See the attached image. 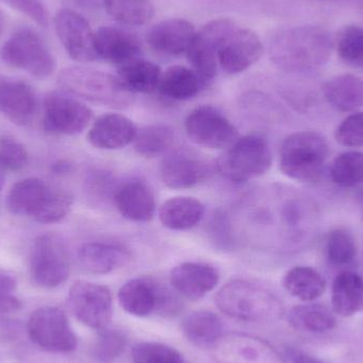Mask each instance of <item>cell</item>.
Here are the masks:
<instances>
[{
  "label": "cell",
  "mask_w": 363,
  "mask_h": 363,
  "mask_svg": "<svg viewBox=\"0 0 363 363\" xmlns=\"http://www.w3.org/2000/svg\"><path fill=\"white\" fill-rule=\"evenodd\" d=\"M333 43L323 28L296 26L279 30L271 38L269 55L273 63L287 72H307L328 63Z\"/></svg>",
  "instance_id": "cell-1"
},
{
  "label": "cell",
  "mask_w": 363,
  "mask_h": 363,
  "mask_svg": "<svg viewBox=\"0 0 363 363\" xmlns=\"http://www.w3.org/2000/svg\"><path fill=\"white\" fill-rule=\"evenodd\" d=\"M215 301L224 315L247 323H275L285 315L283 302L274 292L247 279L228 281L218 291Z\"/></svg>",
  "instance_id": "cell-2"
},
{
  "label": "cell",
  "mask_w": 363,
  "mask_h": 363,
  "mask_svg": "<svg viewBox=\"0 0 363 363\" xmlns=\"http://www.w3.org/2000/svg\"><path fill=\"white\" fill-rule=\"evenodd\" d=\"M72 203L74 198L69 191L35 178L17 182L6 196V206L11 213L44 224L63 220L69 213Z\"/></svg>",
  "instance_id": "cell-3"
},
{
  "label": "cell",
  "mask_w": 363,
  "mask_h": 363,
  "mask_svg": "<svg viewBox=\"0 0 363 363\" xmlns=\"http://www.w3.org/2000/svg\"><path fill=\"white\" fill-rule=\"evenodd\" d=\"M57 83L70 95L116 110L129 108L134 101V94L118 77L94 68H64L57 77Z\"/></svg>",
  "instance_id": "cell-4"
},
{
  "label": "cell",
  "mask_w": 363,
  "mask_h": 363,
  "mask_svg": "<svg viewBox=\"0 0 363 363\" xmlns=\"http://www.w3.org/2000/svg\"><path fill=\"white\" fill-rule=\"evenodd\" d=\"M330 155L328 140L315 131L288 136L279 150V168L291 180L311 183L323 176Z\"/></svg>",
  "instance_id": "cell-5"
},
{
  "label": "cell",
  "mask_w": 363,
  "mask_h": 363,
  "mask_svg": "<svg viewBox=\"0 0 363 363\" xmlns=\"http://www.w3.org/2000/svg\"><path fill=\"white\" fill-rule=\"evenodd\" d=\"M272 166L270 145L260 134L239 138L223 151L217 161V169L225 180L241 184L264 176Z\"/></svg>",
  "instance_id": "cell-6"
},
{
  "label": "cell",
  "mask_w": 363,
  "mask_h": 363,
  "mask_svg": "<svg viewBox=\"0 0 363 363\" xmlns=\"http://www.w3.org/2000/svg\"><path fill=\"white\" fill-rule=\"evenodd\" d=\"M178 294L155 279L138 277L121 286L118 301L125 313L135 317L172 315L180 313L183 306Z\"/></svg>",
  "instance_id": "cell-7"
},
{
  "label": "cell",
  "mask_w": 363,
  "mask_h": 363,
  "mask_svg": "<svg viewBox=\"0 0 363 363\" xmlns=\"http://www.w3.org/2000/svg\"><path fill=\"white\" fill-rule=\"evenodd\" d=\"M0 59L6 65L25 70L38 79L52 76L57 67L55 55L46 43L28 28L15 31L2 45Z\"/></svg>",
  "instance_id": "cell-8"
},
{
  "label": "cell",
  "mask_w": 363,
  "mask_h": 363,
  "mask_svg": "<svg viewBox=\"0 0 363 363\" xmlns=\"http://www.w3.org/2000/svg\"><path fill=\"white\" fill-rule=\"evenodd\" d=\"M236 28L238 27L233 19L219 17L209 21L196 32L186 55L191 69L198 74L203 85L211 82L217 76L220 47Z\"/></svg>",
  "instance_id": "cell-9"
},
{
  "label": "cell",
  "mask_w": 363,
  "mask_h": 363,
  "mask_svg": "<svg viewBox=\"0 0 363 363\" xmlns=\"http://www.w3.org/2000/svg\"><path fill=\"white\" fill-rule=\"evenodd\" d=\"M30 272L34 283L40 287L55 288L65 283L70 262L61 237L48 233L36 239L30 257Z\"/></svg>",
  "instance_id": "cell-10"
},
{
  "label": "cell",
  "mask_w": 363,
  "mask_h": 363,
  "mask_svg": "<svg viewBox=\"0 0 363 363\" xmlns=\"http://www.w3.org/2000/svg\"><path fill=\"white\" fill-rule=\"evenodd\" d=\"M27 330L32 342L45 351L66 354L76 350V335L67 315L57 307H42L32 313Z\"/></svg>",
  "instance_id": "cell-11"
},
{
  "label": "cell",
  "mask_w": 363,
  "mask_h": 363,
  "mask_svg": "<svg viewBox=\"0 0 363 363\" xmlns=\"http://www.w3.org/2000/svg\"><path fill=\"white\" fill-rule=\"evenodd\" d=\"M185 131L194 144L213 150H225L239 138L230 119L211 106L194 108L186 117Z\"/></svg>",
  "instance_id": "cell-12"
},
{
  "label": "cell",
  "mask_w": 363,
  "mask_h": 363,
  "mask_svg": "<svg viewBox=\"0 0 363 363\" xmlns=\"http://www.w3.org/2000/svg\"><path fill=\"white\" fill-rule=\"evenodd\" d=\"M68 304L74 317L96 330L108 328L113 315L112 294L106 286L78 281L70 287Z\"/></svg>",
  "instance_id": "cell-13"
},
{
  "label": "cell",
  "mask_w": 363,
  "mask_h": 363,
  "mask_svg": "<svg viewBox=\"0 0 363 363\" xmlns=\"http://www.w3.org/2000/svg\"><path fill=\"white\" fill-rule=\"evenodd\" d=\"M93 112L85 104L64 94L50 93L44 100V128L62 135H77L87 129Z\"/></svg>",
  "instance_id": "cell-14"
},
{
  "label": "cell",
  "mask_w": 363,
  "mask_h": 363,
  "mask_svg": "<svg viewBox=\"0 0 363 363\" xmlns=\"http://www.w3.org/2000/svg\"><path fill=\"white\" fill-rule=\"evenodd\" d=\"M213 347L218 363H286L270 343L251 335H224Z\"/></svg>",
  "instance_id": "cell-15"
},
{
  "label": "cell",
  "mask_w": 363,
  "mask_h": 363,
  "mask_svg": "<svg viewBox=\"0 0 363 363\" xmlns=\"http://www.w3.org/2000/svg\"><path fill=\"white\" fill-rule=\"evenodd\" d=\"M55 27L57 38L72 59L81 63L98 60L95 32L82 15L70 9H63L55 16Z\"/></svg>",
  "instance_id": "cell-16"
},
{
  "label": "cell",
  "mask_w": 363,
  "mask_h": 363,
  "mask_svg": "<svg viewBox=\"0 0 363 363\" xmlns=\"http://www.w3.org/2000/svg\"><path fill=\"white\" fill-rule=\"evenodd\" d=\"M264 51V44L255 32L236 28L220 47L218 62L226 74H241L259 61Z\"/></svg>",
  "instance_id": "cell-17"
},
{
  "label": "cell",
  "mask_w": 363,
  "mask_h": 363,
  "mask_svg": "<svg viewBox=\"0 0 363 363\" xmlns=\"http://www.w3.org/2000/svg\"><path fill=\"white\" fill-rule=\"evenodd\" d=\"M208 167L204 160L186 149L166 153L160 165L161 180L172 189H188L206 179Z\"/></svg>",
  "instance_id": "cell-18"
},
{
  "label": "cell",
  "mask_w": 363,
  "mask_h": 363,
  "mask_svg": "<svg viewBox=\"0 0 363 363\" xmlns=\"http://www.w3.org/2000/svg\"><path fill=\"white\" fill-rule=\"evenodd\" d=\"M115 206L125 219L144 223L153 219L157 211L155 192L146 181L138 178L121 182L113 191Z\"/></svg>",
  "instance_id": "cell-19"
},
{
  "label": "cell",
  "mask_w": 363,
  "mask_h": 363,
  "mask_svg": "<svg viewBox=\"0 0 363 363\" xmlns=\"http://www.w3.org/2000/svg\"><path fill=\"white\" fill-rule=\"evenodd\" d=\"M219 271L205 262H187L170 272V284L180 296L198 301L213 291L219 283Z\"/></svg>",
  "instance_id": "cell-20"
},
{
  "label": "cell",
  "mask_w": 363,
  "mask_h": 363,
  "mask_svg": "<svg viewBox=\"0 0 363 363\" xmlns=\"http://www.w3.org/2000/svg\"><path fill=\"white\" fill-rule=\"evenodd\" d=\"M95 49L98 59L121 66L140 57L142 45L128 30L104 26L95 32Z\"/></svg>",
  "instance_id": "cell-21"
},
{
  "label": "cell",
  "mask_w": 363,
  "mask_h": 363,
  "mask_svg": "<svg viewBox=\"0 0 363 363\" xmlns=\"http://www.w3.org/2000/svg\"><path fill=\"white\" fill-rule=\"evenodd\" d=\"M138 130L135 123L128 117L108 113L93 123L87 140L100 150H118L133 143Z\"/></svg>",
  "instance_id": "cell-22"
},
{
  "label": "cell",
  "mask_w": 363,
  "mask_h": 363,
  "mask_svg": "<svg viewBox=\"0 0 363 363\" xmlns=\"http://www.w3.org/2000/svg\"><path fill=\"white\" fill-rule=\"evenodd\" d=\"M196 33V28L187 19L169 18L153 26L147 40L157 52L180 55L187 52Z\"/></svg>",
  "instance_id": "cell-23"
},
{
  "label": "cell",
  "mask_w": 363,
  "mask_h": 363,
  "mask_svg": "<svg viewBox=\"0 0 363 363\" xmlns=\"http://www.w3.org/2000/svg\"><path fill=\"white\" fill-rule=\"evenodd\" d=\"M36 96L32 87L21 81L0 83V112L15 125H25L35 114Z\"/></svg>",
  "instance_id": "cell-24"
},
{
  "label": "cell",
  "mask_w": 363,
  "mask_h": 363,
  "mask_svg": "<svg viewBox=\"0 0 363 363\" xmlns=\"http://www.w3.org/2000/svg\"><path fill=\"white\" fill-rule=\"evenodd\" d=\"M81 267L93 274H108L123 268L131 259L125 247L114 243L87 242L79 249Z\"/></svg>",
  "instance_id": "cell-25"
},
{
  "label": "cell",
  "mask_w": 363,
  "mask_h": 363,
  "mask_svg": "<svg viewBox=\"0 0 363 363\" xmlns=\"http://www.w3.org/2000/svg\"><path fill=\"white\" fill-rule=\"evenodd\" d=\"M205 207L192 196H179L168 199L159 209V218L168 230H188L202 221Z\"/></svg>",
  "instance_id": "cell-26"
},
{
  "label": "cell",
  "mask_w": 363,
  "mask_h": 363,
  "mask_svg": "<svg viewBox=\"0 0 363 363\" xmlns=\"http://www.w3.org/2000/svg\"><path fill=\"white\" fill-rule=\"evenodd\" d=\"M182 332L186 339L196 347H215L224 336V323L221 318L213 311H192L184 318Z\"/></svg>",
  "instance_id": "cell-27"
},
{
  "label": "cell",
  "mask_w": 363,
  "mask_h": 363,
  "mask_svg": "<svg viewBox=\"0 0 363 363\" xmlns=\"http://www.w3.org/2000/svg\"><path fill=\"white\" fill-rule=\"evenodd\" d=\"M333 311L349 318L363 311V279L357 273L345 271L337 275L332 287Z\"/></svg>",
  "instance_id": "cell-28"
},
{
  "label": "cell",
  "mask_w": 363,
  "mask_h": 363,
  "mask_svg": "<svg viewBox=\"0 0 363 363\" xmlns=\"http://www.w3.org/2000/svg\"><path fill=\"white\" fill-rule=\"evenodd\" d=\"M324 97L340 112H353L363 108V79L354 74H339L324 83Z\"/></svg>",
  "instance_id": "cell-29"
},
{
  "label": "cell",
  "mask_w": 363,
  "mask_h": 363,
  "mask_svg": "<svg viewBox=\"0 0 363 363\" xmlns=\"http://www.w3.org/2000/svg\"><path fill=\"white\" fill-rule=\"evenodd\" d=\"M117 77L123 84L135 95L151 94L159 89L162 70L159 65L147 60H132L117 68Z\"/></svg>",
  "instance_id": "cell-30"
},
{
  "label": "cell",
  "mask_w": 363,
  "mask_h": 363,
  "mask_svg": "<svg viewBox=\"0 0 363 363\" xmlns=\"http://www.w3.org/2000/svg\"><path fill=\"white\" fill-rule=\"evenodd\" d=\"M204 86L191 68L174 65L162 72L157 91L162 96L176 101L191 99Z\"/></svg>",
  "instance_id": "cell-31"
},
{
  "label": "cell",
  "mask_w": 363,
  "mask_h": 363,
  "mask_svg": "<svg viewBox=\"0 0 363 363\" xmlns=\"http://www.w3.org/2000/svg\"><path fill=\"white\" fill-rule=\"evenodd\" d=\"M288 323L298 332L322 334L337 328L335 313L322 304L298 305L288 313Z\"/></svg>",
  "instance_id": "cell-32"
},
{
  "label": "cell",
  "mask_w": 363,
  "mask_h": 363,
  "mask_svg": "<svg viewBox=\"0 0 363 363\" xmlns=\"http://www.w3.org/2000/svg\"><path fill=\"white\" fill-rule=\"evenodd\" d=\"M284 287L294 298L313 302L325 294L328 284L321 273L311 267L298 266L284 277Z\"/></svg>",
  "instance_id": "cell-33"
},
{
  "label": "cell",
  "mask_w": 363,
  "mask_h": 363,
  "mask_svg": "<svg viewBox=\"0 0 363 363\" xmlns=\"http://www.w3.org/2000/svg\"><path fill=\"white\" fill-rule=\"evenodd\" d=\"M176 140V133L165 123H153L138 130L134 138V149L145 157H155L170 151Z\"/></svg>",
  "instance_id": "cell-34"
},
{
  "label": "cell",
  "mask_w": 363,
  "mask_h": 363,
  "mask_svg": "<svg viewBox=\"0 0 363 363\" xmlns=\"http://www.w3.org/2000/svg\"><path fill=\"white\" fill-rule=\"evenodd\" d=\"M104 8L117 23L133 27L150 23L155 14L150 0H104Z\"/></svg>",
  "instance_id": "cell-35"
},
{
  "label": "cell",
  "mask_w": 363,
  "mask_h": 363,
  "mask_svg": "<svg viewBox=\"0 0 363 363\" xmlns=\"http://www.w3.org/2000/svg\"><path fill=\"white\" fill-rule=\"evenodd\" d=\"M330 178L336 185L354 188L363 184V152L347 151L335 159L330 167Z\"/></svg>",
  "instance_id": "cell-36"
},
{
  "label": "cell",
  "mask_w": 363,
  "mask_h": 363,
  "mask_svg": "<svg viewBox=\"0 0 363 363\" xmlns=\"http://www.w3.org/2000/svg\"><path fill=\"white\" fill-rule=\"evenodd\" d=\"M328 257L333 264L347 266L351 264L357 255L355 239L351 233L343 228H337L328 234L326 242Z\"/></svg>",
  "instance_id": "cell-37"
},
{
  "label": "cell",
  "mask_w": 363,
  "mask_h": 363,
  "mask_svg": "<svg viewBox=\"0 0 363 363\" xmlns=\"http://www.w3.org/2000/svg\"><path fill=\"white\" fill-rule=\"evenodd\" d=\"M133 363H184L176 349L159 342H140L134 345L131 354Z\"/></svg>",
  "instance_id": "cell-38"
},
{
  "label": "cell",
  "mask_w": 363,
  "mask_h": 363,
  "mask_svg": "<svg viewBox=\"0 0 363 363\" xmlns=\"http://www.w3.org/2000/svg\"><path fill=\"white\" fill-rule=\"evenodd\" d=\"M125 345L127 337L121 330L104 328L99 332L94 347V356L101 363L115 362L125 351Z\"/></svg>",
  "instance_id": "cell-39"
},
{
  "label": "cell",
  "mask_w": 363,
  "mask_h": 363,
  "mask_svg": "<svg viewBox=\"0 0 363 363\" xmlns=\"http://www.w3.org/2000/svg\"><path fill=\"white\" fill-rule=\"evenodd\" d=\"M337 52L349 64H363V28L347 26L337 38Z\"/></svg>",
  "instance_id": "cell-40"
},
{
  "label": "cell",
  "mask_w": 363,
  "mask_h": 363,
  "mask_svg": "<svg viewBox=\"0 0 363 363\" xmlns=\"http://www.w3.org/2000/svg\"><path fill=\"white\" fill-rule=\"evenodd\" d=\"M29 155L23 144L11 138H0V170L18 172L28 165Z\"/></svg>",
  "instance_id": "cell-41"
},
{
  "label": "cell",
  "mask_w": 363,
  "mask_h": 363,
  "mask_svg": "<svg viewBox=\"0 0 363 363\" xmlns=\"http://www.w3.org/2000/svg\"><path fill=\"white\" fill-rule=\"evenodd\" d=\"M338 144L347 148L363 147V112H356L347 116L337 128L335 133Z\"/></svg>",
  "instance_id": "cell-42"
},
{
  "label": "cell",
  "mask_w": 363,
  "mask_h": 363,
  "mask_svg": "<svg viewBox=\"0 0 363 363\" xmlns=\"http://www.w3.org/2000/svg\"><path fill=\"white\" fill-rule=\"evenodd\" d=\"M16 281L11 275L0 272V313H15L21 308V303L14 292Z\"/></svg>",
  "instance_id": "cell-43"
},
{
  "label": "cell",
  "mask_w": 363,
  "mask_h": 363,
  "mask_svg": "<svg viewBox=\"0 0 363 363\" xmlns=\"http://www.w3.org/2000/svg\"><path fill=\"white\" fill-rule=\"evenodd\" d=\"M15 10L27 15L38 25L46 27L48 25V14L40 0H1Z\"/></svg>",
  "instance_id": "cell-44"
},
{
  "label": "cell",
  "mask_w": 363,
  "mask_h": 363,
  "mask_svg": "<svg viewBox=\"0 0 363 363\" xmlns=\"http://www.w3.org/2000/svg\"><path fill=\"white\" fill-rule=\"evenodd\" d=\"M288 355H289L290 362L291 363H324L321 360L313 357V356L303 353V352L296 351V350H290Z\"/></svg>",
  "instance_id": "cell-45"
},
{
  "label": "cell",
  "mask_w": 363,
  "mask_h": 363,
  "mask_svg": "<svg viewBox=\"0 0 363 363\" xmlns=\"http://www.w3.org/2000/svg\"><path fill=\"white\" fill-rule=\"evenodd\" d=\"M81 8L86 10H97L100 6H104V0H74Z\"/></svg>",
  "instance_id": "cell-46"
},
{
  "label": "cell",
  "mask_w": 363,
  "mask_h": 363,
  "mask_svg": "<svg viewBox=\"0 0 363 363\" xmlns=\"http://www.w3.org/2000/svg\"><path fill=\"white\" fill-rule=\"evenodd\" d=\"M70 164H68L67 162H59V163L53 165L52 169L55 170V172H61V174H64V172H69Z\"/></svg>",
  "instance_id": "cell-47"
},
{
  "label": "cell",
  "mask_w": 363,
  "mask_h": 363,
  "mask_svg": "<svg viewBox=\"0 0 363 363\" xmlns=\"http://www.w3.org/2000/svg\"><path fill=\"white\" fill-rule=\"evenodd\" d=\"M4 29V15L2 11L0 10V35H1L2 31Z\"/></svg>",
  "instance_id": "cell-48"
},
{
  "label": "cell",
  "mask_w": 363,
  "mask_h": 363,
  "mask_svg": "<svg viewBox=\"0 0 363 363\" xmlns=\"http://www.w3.org/2000/svg\"><path fill=\"white\" fill-rule=\"evenodd\" d=\"M1 170H0V190H1L2 184H4V176H2Z\"/></svg>",
  "instance_id": "cell-49"
},
{
  "label": "cell",
  "mask_w": 363,
  "mask_h": 363,
  "mask_svg": "<svg viewBox=\"0 0 363 363\" xmlns=\"http://www.w3.org/2000/svg\"><path fill=\"white\" fill-rule=\"evenodd\" d=\"M362 201L363 202V192H362Z\"/></svg>",
  "instance_id": "cell-50"
}]
</instances>
